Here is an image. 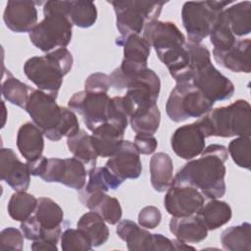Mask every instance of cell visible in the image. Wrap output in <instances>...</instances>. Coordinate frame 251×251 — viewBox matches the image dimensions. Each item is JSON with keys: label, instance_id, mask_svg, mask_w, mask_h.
Wrapping results in <instances>:
<instances>
[{"label": "cell", "instance_id": "cell-39", "mask_svg": "<svg viewBox=\"0 0 251 251\" xmlns=\"http://www.w3.org/2000/svg\"><path fill=\"white\" fill-rule=\"evenodd\" d=\"M128 119L129 117L124 96L110 98L108 104V122L126 129Z\"/></svg>", "mask_w": 251, "mask_h": 251}, {"label": "cell", "instance_id": "cell-36", "mask_svg": "<svg viewBox=\"0 0 251 251\" xmlns=\"http://www.w3.org/2000/svg\"><path fill=\"white\" fill-rule=\"evenodd\" d=\"M209 36L210 42L213 44L214 49L219 51H225L231 48L238 39L231 32L223 12Z\"/></svg>", "mask_w": 251, "mask_h": 251}, {"label": "cell", "instance_id": "cell-20", "mask_svg": "<svg viewBox=\"0 0 251 251\" xmlns=\"http://www.w3.org/2000/svg\"><path fill=\"white\" fill-rule=\"evenodd\" d=\"M250 44L249 38H238L234 45L225 51L213 49L215 61L223 68L233 73L249 74L251 71L250 64Z\"/></svg>", "mask_w": 251, "mask_h": 251}, {"label": "cell", "instance_id": "cell-17", "mask_svg": "<svg viewBox=\"0 0 251 251\" xmlns=\"http://www.w3.org/2000/svg\"><path fill=\"white\" fill-rule=\"evenodd\" d=\"M30 173L26 163L19 160L11 148L0 150V177L15 191H26L30 183Z\"/></svg>", "mask_w": 251, "mask_h": 251}, {"label": "cell", "instance_id": "cell-5", "mask_svg": "<svg viewBox=\"0 0 251 251\" xmlns=\"http://www.w3.org/2000/svg\"><path fill=\"white\" fill-rule=\"evenodd\" d=\"M67 1H47L43 6L44 19L29 32L30 42L42 52L66 48L72 39L73 24L66 14Z\"/></svg>", "mask_w": 251, "mask_h": 251}, {"label": "cell", "instance_id": "cell-15", "mask_svg": "<svg viewBox=\"0 0 251 251\" xmlns=\"http://www.w3.org/2000/svg\"><path fill=\"white\" fill-rule=\"evenodd\" d=\"M205 135L196 122L179 126L171 137L174 152L184 160L199 156L205 149Z\"/></svg>", "mask_w": 251, "mask_h": 251}, {"label": "cell", "instance_id": "cell-7", "mask_svg": "<svg viewBox=\"0 0 251 251\" xmlns=\"http://www.w3.org/2000/svg\"><path fill=\"white\" fill-rule=\"evenodd\" d=\"M205 137H233L251 134V106L238 99L226 107L210 110L196 121Z\"/></svg>", "mask_w": 251, "mask_h": 251}, {"label": "cell", "instance_id": "cell-46", "mask_svg": "<svg viewBox=\"0 0 251 251\" xmlns=\"http://www.w3.org/2000/svg\"><path fill=\"white\" fill-rule=\"evenodd\" d=\"M30 248H31V250H34V251H41V250L57 251L58 250L56 243L48 241V240H43V239L33 241L32 244L30 245Z\"/></svg>", "mask_w": 251, "mask_h": 251}, {"label": "cell", "instance_id": "cell-2", "mask_svg": "<svg viewBox=\"0 0 251 251\" xmlns=\"http://www.w3.org/2000/svg\"><path fill=\"white\" fill-rule=\"evenodd\" d=\"M143 38L154 48L176 83L189 82V53L185 37L175 23L159 20L150 22L143 29Z\"/></svg>", "mask_w": 251, "mask_h": 251}, {"label": "cell", "instance_id": "cell-24", "mask_svg": "<svg viewBox=\"0 0 251 251\" xmlns=\"http://www.w3.org/2000/svg\"><path fill=\"white\" fill-rule=\"evenodd\" d=\"M118 236L126 243L130 251H151L153 233L130 220H123L116 227Z\"/></svg>", "mask_w": 251, "mask_h": 251}, {"label": "cell", "instance_id": "cell-22", "mask_svg": "<svg viewBox=\"0 0 251 251\" xmlns=\"http://www.w3.org/2000/svg\"><path fill=\"white\" fill-rule=\"evenodd\" d=\"M125 130L110 122H106L92 130V144L98 156L102 158L113 156L124 141Z\"/></svg>", "mask_w": 251, "mask_h": 251}, {"label": "cell", "instance_id": "cell-16", "mask_svg": "<svg viewBox=\"0 0 251 251\" xmlns=\"http://www.w3.org/2000/svg\"><path fill=\"white\" fill-rule=\"evenodd\" d=\"M106 167L124 180L139 177L142 173V164L140 154L133 142L124 140L118 151L106 162Z\"/></svg>", "mask_w": 251, "mask_h": 251}, {"label": "cell", "instance_id": "cell-37", "mask_svg": "<svg viewBox=\"0 0 251 251\" xmlns=\"http://www.w3.org/2000/svg\"><path fill=\"white\" fill-rule=\"evenodd\" d=\"M250 141L248 136H237L229 142L226 148L235 165L246 170H250L251 165Z\"/></svg>", "mask_w": 251, "mask_h": 251}, {"label": "cell", "instance_id": "cell-12", "mask_svg": "<svg viewBox=\"0 0 251 251\" xmlns=\"http://www.w3.org/2000/svg\"><path fill=\"white\" fill-rule=\"evenodd\" d=\"M86 168L76 158H48L40 177L45 182H59L70 188L81 190L86 183Z\"/></svg>", "mask_w": 251, "mask_h": 251}, {"label": "cell", "instance_id": "cell-42", "mask_svg": "<svg viewBox=\"0 0 251 251\" xmlns=\"http://www.w3.org/2000/svg\"><path fill=\"white\" fill-rule=\"evenodd\" d=\"M162 220L160 210L155 206H146L138 214V224L144 228L153 229L157 227Z\"/></svg>", "mask_w": 251, "mask_h": 251}, {"label": "cell", "instance_id": "cell-45", "mask_svg": "<svg viewBox=\"0 0 251 251\" xmlns=\"http://www.w3.org/2000/svg\"><path fill=\"white\" fill-rule=\"evenodd\" d=\"M47 162H48V158H46L44 156H41L38 159H35L33 161L26 162L30 175L33 176L40 177V176L43 174V172L46 168Z\"/></svg>", "mask_w": 251, "mask_h": 251}, {"label": "cell", "instance_id": "cell-41", "mask_svg": "<svg viewBox=\"0 0 251 251\" xmlns=\"http://www.w3.org/2000/svg\"><path fill=\"white\" fill-rule=\"evenodd\" d=\"M112 87L110 75L103 73L91 74L84 82V90L88 92L107 93Z\"/></svg>", "mask_w": 251, "mask_h": 251}, {"label": "cell", "instance_id": "cell-18", "mask_svg": "<svg viewBox=\"0 0 251 251\" xmlns=\"http://www.w3.org/2000/svg\"><path fill=\"white\" fill-rule=\"evenodd\" d=\"M33 1L10 0L3 13L5 25L13 32H29L36 25L38 13Z\"/></svg>", "mask_w": 251, "mask_h": 251}, {"label": "cell", "instance_id": "cell-26", "mask_svg": "<svg viewBox=\"0 0 251 251\" xmlns=\"http://www.w3.org/2000/svg\"><path fill=\"white\" fill-rule=\"evenodd\" d=\"M229 28L236 38L251 32V2H238L223 11Z\"/></svg>", "mask_w": 251, "mask_h": 251}, {"label": "cell", "instance_id": "cell-32", "mask_svg": "<svg viewBox=\"0 0 251 251\" xmlns=\"http://www.w3.org/2000/svg\"><path fill=\"white\" fill-rule=\"evenodd\" d=\"M125 180L118 177L106 166L94 167L88 171V182L84 186V191L107 192L112 189L115 190L121 186Z\"/></svg>", "mask_w": 251, "mask_h": 251}, {"label": "cell", "instance_id": "cell-35", "mask_svg": "<svg viewBox=\"0 0 251 251\" xmlns=\"http://www.w3.org/2000/svg\"><path fill=\"white\" fill-rule=\"evenodd\" d=\"M33 88H30L25 83L9 74L8 77L2 83L3 97L13 105L22 109H25L29 94Z\"/></svg>", "mask_w": 251, "mask_h": 251}, {"label": "cell", "instance_id": "cell-4", "mask_svg": "<svg viewBox=\"0 0 251 251\" xmlns=\"http://www.w3.org/2000/svg\"><path fill=\"white\" fill-rule=\"evenodd\" d=\"M186 47L190 58L189 82L214 103L230 99L234 85L212 64L208 48L190 41L186 42Z\"/></svg>", "mask_w": 251, "mask_h": 251}, {"label": "cell", "instance_id": "cell-23", "mask_svg": "<svg viewBox=\"0 0 251 251\" xmlns=\"http://www.w3.org/2000/svg\"><path fill=\"white\" fill-rule=\"evenodd\" d=\"M43 132L31 122L22 125L17 133V147L26 162L42 156L44 149Z\"/></svg>", "mask_w": 251, "mask_h": 251}, {"label": "cell", "instance_id": "cell-40", "mask_svg": "<svg viewBox=\"0 0 251 251\" xmlns=\"http://www.w3.org/2000/svg\"><path fill=\"white\" fill-rule=\"evenodd\" d=\"M24 233L22 230L10 226L0 232V249L1 250H23Z\"/></svg>", "mask_w": 251, "mask_h": 251}, {"label": "cell", "instance_id": "cell-47", "mask_svg": "<svg viewBox=\"0 0 251 251\" xmlns=\"http://www.w3.org/2000/svg\"><path fill=\"white\" fill-rule=\"evenodd\" d=\"M173 244L175 247V250H186V249H194V247L189 246L187 243H183L178 241L177 239L173 240Z\"/></svg>", "mask_w": 251, "mask_h": 251}, {"label": "cell", "instance_id": "cell-25", "mask_svg": "<svg viewBox=\"0 0 251 251\" xmlns=\"http://www.w3.org/2000/svg\"><path fill=\"white\" fill-rule=\"evenodd\" d=\"M151 185L157 192H165L174 181V164L169 154L155 153L150 160Z\"/></svg>", "mask_w": 251, "mask_h": 251}, {"label": "cell", "instance_id": "cell-21", "mask_svg": "<svg viewBox=\"0 0 251 251\" xmlns=\"http://www.w3.org/2000/svg\"><path fill=\"white\" fill-rule=\"evenodd\" d=\"M169 227L178 241L187 244L200 243L208 235V229L197 214L186 217H172Z\"/></svg>", "mask_w": 251, "mask_h": 251}, {"label": "cell", "instance_id": "cell-11", "mask_svg": "<svg viewBox=\"0 0 251 251\" xmlns=\"http://www.w3.org/2000/svg\"><path fill=\"white\" fill-rule=\"evenodd\" d=\"M110 97L107 93L75 92L68 102L72 111L82 117L83 123L89 130H94L100 125L108 122V104Z\"/></svg>", "mask_w": 251, "mask_h": 251}, {"label": "cell", "instance_id": "cell-43", "mask_svg": "<svg viewBox=\"0 0 251 251\" xmlns=\"http://www.w3.org/2000/svg\"><path fill=\"white\" fill-rule=\"evenodd\" d=\"M134 146L136 147L139 154L150 155L155 152L158 146V141L153 135L147 134H136L133 141Z\"/></svg>", "mask_w": 251, "mask_h": 251}, {"label": "cell", "instance_id": "cell-30", "mask_svg": "<svg viewBox=\"0 0 251 251\" xmlns=\"http://www.w3.org/2000/svg\"><path fill=\"white\" fill-rule=\"evenodd\" d=\"M221 243L225 250L250 251L251 250V225L242 223L225 229L221 234Z\"/></svg>", "mask_w": 251, "mask_h": 251}, {"label": "cell", "instance_id": "cell-6", "mask_svg": "<svg viewBox=\"0 0 251 251\" xmlns=\"http://www.w3.org/2000/svg\"><path fill=\"white\" fill-rule=\"evenodd\" d=\"M74 58L67 48H59L44 56L27 59L24 73L39 90L57 99L63 77L72 70Z\"/></svg>", "mask_w": 251, "mask_h": 251}, {"label": "cell", "instance_id": "cell-9", "mask_svg": "<svg viewBox=\"0 0 251 251\" xmlns=\"http://www.w3.org/2000/svg\"><path fill=\"white\" fill-rule=\"evenodd\" d=\"M231 3V1L185 2L181 9V20L188 41L201 43L209 36L226 6Z\"/></svg>", "mask_w": 251, "mask_h": 251}, {"label": "cell", "instance_id": "cell-10", "mask_svg": "<svg viewBox=\"0 0 251 251\" xmlns=\"http://www.w3.org/2000/svg\"><path fill=\"white\" fill-rule=\"evenodd\" d=\"M214 104L191 82H178L169 95L166 112L171 121L180 123L190 118L202 117L213 109Z\"/></svg>", "mask_w": 251, "mask_h": 251}, {"label": "cell", "instance_id": "cell-44", "mask_svg": "<svg viewBox=\"0 0 251 251\" xmlns=\"http://www.w3.org/2000/svg\"><path fill=\"white\" fill-rule=\"evenodd\" d=\"M175 250L173 240L161 233H154L151 251H172Z\"/></svg>", "mask_w": 251, "mask_h": 251}, {"label": "cell", "instance_id": "cell-1", "mask_svg": "<svg viewBox=\"0 0 251 251\" xmlns=\"http://www.w3.org/2000/svg\"><path fill=\"white\" fill-rule=\"evenodd\" d=\"M201 157L187 162L174 176L173 184L190 185L209 199H218L226 193L225 162L228 158L226 146L211 144Z\"/></svg>", "mask_w": 251, "mask_h": 251}, {"label": "cell", "instance_id": "cell-14", "mask_svg": "<svg viewBox=\"0 0 251 251\" xmlns=\"http://www.w3.org/2000/svg\"><path fill=\"white\" fill-rule=\"evenodd\" d=\"M33 216L42 229L39 240H48L57 244L62 235L64 222L62 208L51 198L39 197Z\"/></svg>", "mask_w": 251, "mask_h": 251}, {"label": "cell", "instance_id": "cell-33", "mask_svg": "<svg viewBox=\"0 0 251 251\" xmlns=\"http://www.w3.org/2000/svg\"><path fill=\"white\" fill-rule=\"evenodd\" d=\"M160 121L161 113L157 104L145 110L137 111L129 117L131 129L136 134L154 135L159 128Z\"/></svg>", "mask_w": 251, "mask_h": 251}, {"label": "cell", "instance_id": "cell-29", "mask_svg": "<svg viewBox=\"0 0 251 251\" xmlns=\"http://www.w3.org/2000/svg\"><path fill=\"white\" fill-rule=\"evenodd\" d=\"M208 230H215L227 224L232 216L230 206L221 200L210 199L197 213Z\"/></svg>", "mask_w": 251, "mask_h": 251}, {"label": "cell", "instance_id": "cell-34", "mask_svg": "<svg viewBox=\"0 0 251 251\" xmlns=\"http://www.w3.org/2000/svg\"><path fill=\"white\" fill-rule=\"evenodd\" d=\"M37 201L38 199L26 191H16L9 199L8 214L13 220L24 222L34 213Z\"/></svg>", "mask_w": 251, "mask_h": 251}, {"label": "cell", "instance_id": "cell-38", "mask_svg": "<svg viewBox=\"0 0 251 251\" xmlns=\"http://www.w3.org/2000/svg\"><path fill=\"white\" fill-rule=\"evenodd\" d=\"M61 248L64 251H89L92 245L88 237L78 228H67L61 235Z\"/></svg>", "mask_w": 251, "mask_h": 251}, {"label": "cell", "instance_id": "cell-31", "mask_svg": "<svg viewBox=\"0 0 251 251\" xmlns=\"http://www.w3.org/2000/svg\"><path fill=\"white\" fill-rule=\"evenodd\" d=\"M66 14L73 25L81 28L92 26L97 20V9L91 1H67Z\"/></svg>", "mask_w": 251, "mask_h": 251}, {"label": "cell", "instance_id": "cell-27", "mask_svg": "<svg viewBox=\"0 0 251 251\" xmlns=\"http://www.w3.org/2000/svg\"><path fill=\"white\" fill-rule=\"evenodd\" d=\"M76 228L88 237L92 247L103 245L109 238V228L105 220L94 211L83 214L76 223Z\"/></svg>", "mask_w": 251, "mask_h": 251}, {"label": "cell", "instance_id": "cell-19", "mask_svg": "<svg viewBox=\"0 0 251 251\" xmlns=\"http://www.w3.org/2000/svg\"><path fill=\"white\" fill-rule=\"evenodd\" d=\"M78 199L86 208L98 213L110 225H116L122 219L123 210L119 200L106 194V192H86L81 189Z\"/></svg>", "mask_w": 251, "mask_h": 251}, {"label": "cell", "instance_id": "cell-3", "mask_svg": "<svg viewBox=\"0 0 251 251\" xmlns=\"http://www.w3.org/2000/svg\"><path fill=\"white\" fill-rule=\"evenodd\" d=\"M34 125L51 141L71 137L79 131L78 120L70 108L59 106L56 99L39 89H32L25 109Z\"/></svg>", "mask_w": 251, "mask_h": 251}, {"label": "cell", "instance_id": "cell-28", "mask_svg": "<svg viewBox=\"0 0 251 251\" xmlns=\"http://www.w3.org/2000/svg\"><path fill=\"white\" fill-rule=\"evenodd\" d=\"M67 146L74 157L83 163L87 171L95 167L98 154L93 147L91 135L85 130L79 129L77 133L68 137Z\"/></svg>", "mask_w": 251, "mask_h": 251}, {"label": "cell", "instance_id": "cell-13", "mask_svg": "<svg viewBox=\"0 0 251 251\" xmlns=\"http://www.w3.org/2000/svg\"><path fill=\"white\" fill-rule=\"evenodd\" d=\"M204 203V195L190 185L172 184L164 197V206L172 217L195 215Z\"/></svg>", "mask_w": 251, "mask_h": 251}, {"label": "cell", "instance_id": "cell-8", "mask_svg": "<svg viewBox=\"0 0 251 251\" xmlns=\"http://www.w3.org/2000/svg\"><path fill=\"white\" fill-rule=\"evenodd\" d=\"M116 14V26L121 36L139 34L145 25L158 20L165 1H109Z\"/></svg>", "mask_w": 251, "mask_h": 251}]
</instances>
